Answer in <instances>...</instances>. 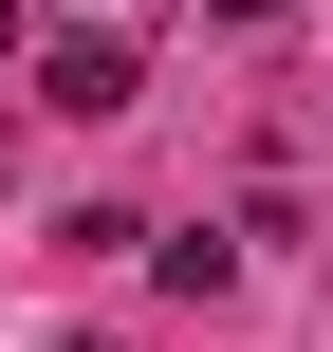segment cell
I'll list each match as a JSON object with an SVG mask.
<instances>
[{"instance_id": "cell-1", "label": "cell", "mask_w": 333, "mask_h": 352, "mask_svg": "<svg viewBox=\"0 0 333 352\" xmlns=\"http://www.w3.org/2000/svg\"><path fill=\"white\" fill-rule=\"evenodd\" d=\"M130 74H148V56H130L111 19H74V37H37V93H56L74 130H111V111H130Z\"/></svg>"}, {"instance_id": "cell-2", "label": "cell", "mask_w": 333, "mask_h": 352, "mask_svg": "<svg viewBox=\"0 0 333 352\" xmlns=\"http://www.w3.org/2000/svg\"><path fill=\"white\" fill-rule=\"evenodd\" d=\"M204 19H278V0H204Z\"/></svg>"}, {"instance_id": "cell-3", "label": "cell", "mask_w": 333, "mask_h": 352, "mask_svg": "<svg viewBox=\"0 0 333 352\" xmlns=\"http://www.w3.org/2000/svg\"><path fill=\"white\" fill-rule=\"evenodd\" d=\"M0 56H19V0H0Z\"/></svg>"}, {"instance_id": "cell-4", "label": "cell", "mask_w": 333, "mask_h": 352, "mask_svg": "<svg viewBox=\"0 0 333 352\" xmlns=\"http://www.w3.org/2000/svg\"><path fill=\"white\" fill-rule=\"evenodd\" d=\"M74 352H93V334H74Z\"/></svg>"}]
</instances>
